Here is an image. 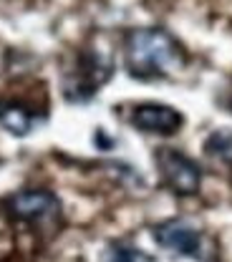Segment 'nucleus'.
Returning a JSON list of instances; mask_svg holds the SVG:
<instances>
[{
  "label": "nucleus",
  "mask_w": 232,
  "mask_h": 262,
  "mask_svg": "<svg viewBox=\"0 0 232 262\" xmlns=\"http://www.w3.org/2000/svg\"><path fill=\"white\" fill-rule=\"evenodd\" d=\"M187 61L182 43L162 28H134L124 40V63L134 78L152 81L179 71Z\"/></svg>",
  "instance_id": "f257e3e1"
},
{
  "label": "nucleus",
  "mask_w": 232,
  "mask_h": 262,
  "mask_svg": "<svg viewBox=\"0 0 232 262\" xmlns=\"http://www.w3.org/2000/svg\"><path fill=\"white\" fill-rule=\"evenodd\" d=\"M111 56L101 51H83L78 66L64 78V96L71 103H86L96 96V89L111 78Z\"/></svg>",
  "instance_id": "f03ea898"
},
{
  "label": "nucleus",
  "mask_w": 232,
  "mask_h": 262,
  "mask_svg": "<svg viewBox=\"0 0 232 262\" xmlns=\"http://www.w3.org/2000/svg\"><path fill=\"white\" fill-rule=\"evenodd\" d=\"M157 166L159 174L164 179V184L179 196H189L199 192L202 184V169L197 162H192L189 157H184L177 149H157Z\"/></svg>",
  "instance_id": "7ed1b4c3"
},
{
  "label": "nucleus",
  "mask_w": 232,
  "mask_h": 262,
  "mask_svg": "<svg viewBox=\"0 0 232 262\" xmlns=\"http://www.w3.org/2000/svg\"><path fill=\"white\" fill-rule=\"evenodd\" d=\"M8 212L20 222L43 225L61 214V202L48 189H26L8 199Z\"/></svg>",
  "instance_id": "20e7f679"
},
{
  "label": "nucleus",
  "mask_w": 232,
  "mask_h": 262,
  "mask_svg": "<svg viewBox=\"0 0 232 262\" xmlns=\"http://www.w3.org/2000/svg\"><path fill=\"white\" fill-rule=\"evenodd\" d=\"M154 239L182 257H202V232L184 220H169L154 227Z\"/></svg>",
  "instance_id": "39448f33"
},
{
  "label": "nucleus",
  "mask_w": 232,
  "mask_h": 262,
  "mask_svg": "<svg viewBox=\"0 0 232 262\" xmlns=\"http://www.w3.org/2000/svg\"><path fill=\"white\" fill-rule=\"evenodd\" d=\"M182 124H184V116L166 103H139L132 111V126L144 134L169 136L182 129Z\"/></svg>",
  "instance_id": "423d86ee"
},
{
  "label": "nucleus",
  "mask_w": 232,
  "mask_h": 262,
  "mask_svg": "<svg viewBox=\"0 0 232 262\" xmlns=\"http://www.w3.org/2000/svg\"><path fill=\"white\" fill-rule=\"evenodd\" d=\"M0 124L15 136H26L33 129V114L18 101H0Z\"/></svg>",
  "instance_id": "0eeeda50"
},
{
  "label": "nucleus",
  "mask_w": 232,
  "mask_h": 262,
  "mask_svg": "<svg viewBox=\"0 0 232 262\" xmlns=\"http://www.w3.org/2000/svg\"><path fill=\"white\" fill-rule=\"evenodd\" d=\"M204 151L209 157H215L217 162L232 166V131L220 129V131H215V134H209L207 141H204Z\"/></svg>",
  "instance_id": "6e6552de"
},
{
  "label": "nucleus",
  "mask_w": 232,
  "mask_h": 262,
  "mask_svg": "<svg viewBox=\"0 0 232 262\" xmlns=\"http://www.w3.org/2000/svg\"><path fill=\"white\" fill-rule=\"evenodd\" d=\"M106 262H154V257L144 255L136 247H126V245H111L106 250Z\"/></svg>",
  "instance_id": "1a4fd4ad"
}]
</instances>
